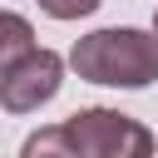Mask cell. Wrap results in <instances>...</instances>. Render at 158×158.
Wrapping results in <instances>:
<instances>
[{"label": "cell", "instance_id": "1", "mask_svg": "<svg viewBox=\"0 0 158 158\" xmlns=\"http://www.w3.org/2000/svg\"><path fill=\"white\" fill-rule=\"evenodd\" d=\"M69 69L109 89H148L158 79V40L148 30H94L69 49Z\"/></svg>", "mask_w": 158, "mask_h": 158}, {"label": "cell", "instance_id": "2", "mask_svg": "<svg viewBox=\"0 0 158 158\" xmlns=\"http://www.w3.org/2000/svg\"><path fill=\"white\" fill-rule=\"evenodd\" d=\"M74 158H153V133L118 109H79L64 118Z\"/></svg>", "mask_w": 158, "mask_h": 158}, {"label": "cell", "instance_id": "3", "mask_svg": "<svg viewBox=\"0 0 158 158\" xmlns=\"http://www.w3.org/2000/svg\"><path fill=\"white\" fill-rule=\"evenodd\" d=\"M59 79H64V59L54 49H30L10 69H0V109L35 114L40 104H49L59 94Z\"/></svg>", "mask_w": 158, "mask_h": 158}, {"label": "cell", "instance_id": "4", "mask_svg": "<svg viewBox=\"0 0 158 158\" xmlns=\"http://www.w3.org/2000/svg\"><path fill=\"white\" fill-rule=\"evenodd\" d=\"M35 49V25L15 10H0V69H10L15 59H25Z\"/></svg>", "mask_w": 158, "mask_h": 158}, {"label": "cell", "instance_id": "5", "mask_svg": "<svg viewBox=\"0 0 158 158\" xmlns=\"http://www.w3.org/2000/svg\"><path fill=\"white\" fill-rule=\"evenodd\" d=\"M20 158H74L64 123H49V128L30 133V138H25V148H20Z\"/></svg>", "mask_w": 158, "mask_h": 158}, {"label": "cell", "instance_id": "6", "mask_svg": "<svg viewBox=\"0 0 158 158\" xmlns=\"http://www.w3.org/2000/svg\"><path fill=\"white\" fill-rule=\"evenodd\" d=\"M104 0H40V10L44 15H54V20H79V15H94Z\"/></svg>", "mask_w": 158, "mask_h": 158}, {"label": "cell", "instance_id": "7", "mask_svg": "<svg viewBox=\"0 0 158 158\" xmlns=\"http://www.w3.org/2000/svg\"><path fill=\"white\" fill-rule=\"evenodd\" d=\"M153 40H158V15H153Z\"/></svg>", "mask_w": 158, "mask_h": 158}]
</instances>
